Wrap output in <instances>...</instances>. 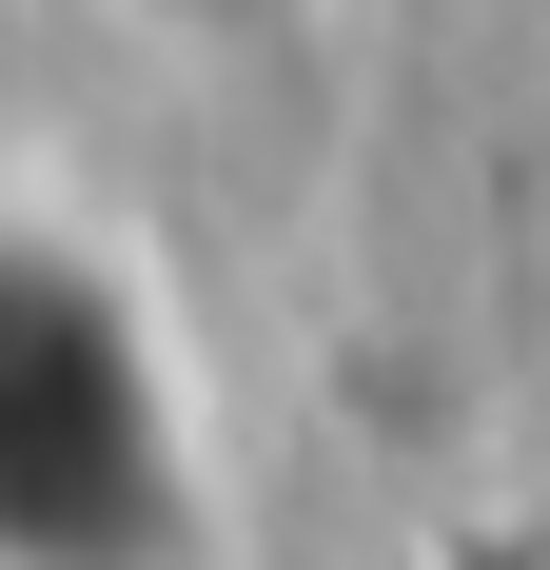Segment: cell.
I'll list each match as a JSON object with an SVG mask.
<instances>
[]
</instances>
